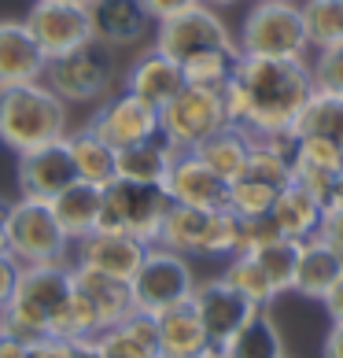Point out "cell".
<instances>
[{"mask_svg":"<svg viewBox=\"0 0 343 358\" xmlns=\"http://www.w3.org/2000/svg\"><path fill=\"white\" fill-rule=\"evenodd\" d=\"M67 4H85V8H89V4H92V0H67Z\"/></svg>","mask_w":343,"mask_h":358,"instance_id":"obj_52","label":"cell"},{"mask_svg":"<svg viewBox=\"0 0 343 358\" xmlns=\"http://www.w3.org/2000/svg\"><path fill=\"white\" fill-rule=\"evenodd\" d=\"M273 222L281 236L288 241H310V236L321 233V222H325V207H321V196L310 192L307 185L299 181H288L273 200Z\"/></svg>","mask_w":343,"mask_h":358,"instance_id":"obj_21","label":"cell"},{"mask_svg":"<svg viewBox=\"0 0 343 358\" xmlns=\"http://www.w3.org/2000/svg\"><path fill=\"white\" fill-rule=\"evenodd\" d=\"M74 181H78V174H74V163H71L67 137L19 155V189H22V196L52 200V196L63 192Z\"/></svg>","mask_w":343,"mask_h":358,"instance_id":"obj_19","label":"cell"},{"mask_svg":"<svg viewBox=\"0 0 343 358\" xmlns=\"http://www.w3.org/2000/svg\"><path fill=\"white\" fill-rule=\"evenodd\" d=\"M321 358H343V322H333L321 343Z\"/></svg>","mask_w":343,"mask_h":358,"instance_id":"obj_45","label":"cell"},{"mask_svg":"<svg viewBox=\"0 0 343 358\" xmlns=\"http://www.w3.org/2000/svg\"><path fill=\"white\" fill-rule=\"evenodd\" d=\"M343 174V152L318 137H295L292 148V181L307 185L310 192L325 196L333 181Z\"/></svg>","mask_w":343,"mask_h":358,"instance_id":"obj_26","label":"cell"},{"mask_svg":"<svg viewBox=\"0 0 343 358\" xmlns=\"http://www.w3.org/2000/svg\"><path fill=\"white\" fill-rule=\"evenodd\" d=\"M170 203L174 200H170V192L163 189V185L115 178L100 189V225L96 229L129 233L144 244H155Z\"/></svg>","mask_w":343,"mask_h":358,"instance_id":"obj_7","label":"cell"},{"mask_svg":"<svg viewBox=\"0 0 343 358\" xmlns=\"http://www.w3.org/2000/svg\"><path fill=\"white\" fill-rule=\"evenodd\" d=\"M71 296V262H45V266H22V277L11 299L4 303V333L19 340L48 336L52 314Z\"/></svg>","mask_w":343,"mask_h":358,"instance_id":"obj_3","label":"cell"},{"mask_svg":"<svg viewBox=\"0 0 343 358\" xmlns=\"http://www.w3.org/2000/svg\"><path fill=\"white\" fill-rule=\"evenodd\" d=\"M129 292H133V310L152 317L177 307V303H189L196 292L192 259H184L163 244H148L137 273L129 277Z\"/></svg>","mask_w":343,"mask_h":358,"instance_id":"obj_9","label":"cell"},{"mask_svg":"<svg viewBox=\"0 0 343 358\" xmlns=\"http://www.w3.org/2000/svg\"><path fill=\"white\" fill-rule=\"evenodd\" d=\"M299 244H302V241H288V236H277V241H270L266 248L247 251V255H255V262H258L262 270H266L270 285L277 288V296L292 292V281H295V262H299Z\"/></svg>","mask_w":343,"mask_h":358,"instance_id":"obj_36","label":"cell"},{"mask_svg":"<svg viewBox=\"0 0 343 358\" xmlns=\"http://www.w3.org/2000/svg\"><path fill=\"white\" fill-rule=\"evenodd\" d=\"M74 358H96V348H92V340L89 343H78V355Z\"/></svg>","mask_w":343,"mask_h":358,"instance_id":"obj_48","label":"cell"},{"mask_svg":"<svg viewBox=\"0 0 343 358\" xmlns=\"http://www.w3.org/2000/svg\"><path fill=\"white\" fill-rule=\"evenodd\" d=\"M30 26L34 41L41 45L48 59L67 56L92 41V22L85 4H67V0H34L30 15L22 19Z\"/></svg>","mask_w":343,"mask_h":358,"instance_id":"obj_13","label":"cell"},{"mask_svg":"<svg viewBox=\"0 0 343 358\" xmlns=\"http://www.w3.org/2000/svg\"><path fill=\"white\" fill-rule=\"evenodd\" d=\"M96 358H159V333H155V317L133 310L118 325L103 329L92 340Z\"/></svg>","mask_w":343,"mask_h":358,"instance_id":"obj_25","label":"cell"},{"mask_svg":"<svg viewBox=\"0 0 343 358\" xmlns=\"http://www.w3.org/2000/svg\"><path fill=\"white\" fill-rule=\"evenodd\" d=\"M41 82L56 92L67 108L71 103H100V100L111 96L115 82H118L115 52L96 45V41H89L82 48L67 52V56L48 59Z\"/></svg>","mask_w":343,"mask_h":358,"instance_id":"obj_8","label":"cell"},{"mask_svg":"<svg viewBox=\"0 0 343 358\" xmlns=\"http://www.w3.org/2000/svg\"><path fill=\"white\" fill-rule=\"evenodd\" d=\"M226 281L240 292V296L247 299V303H255L258 310H270L273 307V299H281L277 296V288L270 285V277H266V270L255 262V255H247V251H236V255H229V262H226Z\"/></svg>","mask_w":343,"mask_h":358,"instance_id":"obj_33","label":"cell"},{"mask_svg":"<svg viewBox=\"0 0 343 358\" xmlns=\"http://www.w3.org/2000/svg\"><path fill=\"white\" fill-rule=\"evenodd\" d=\"M236 241H240V218L229 207L203 210L170 203L155 244L177 251L184 259H229L236 255Z\"/></svg>","mask_w":343,"mask_h":358,"instance_id":"obj_5","label":"cell"},{"mask_svg":"<svg viewBox=\"0 0 343 358\" xmlns=\"http://www.w3.org/2000/svg\"><path fill=\"white\" fill-rule=\"evenodd\" d=\"M71 115L45 82L0 85V144L11 152H34L52 141H63Z\"/></svg>","mask_w":343,"mask_h":358,"instance_id":"obj_2","label":"cell"},{"mask_svg":"<svg viewBox=\"0 0 343 358\" xmlns=\"http://www.w3.org/2000/svg\"><path fill=\"white\" fill-rule=\"evenodd\" d=\"M4 210H8V203H0V251H4Z\"/></svg>","mask_w":343,"mask_h":358,"instance_id":"obj_49","label":"cell"},{"mask_svg":"<svg viewBox=\"0 0 343 358\" xmlns=\"http://www.w3.org/2000/svg\"><path fill=\"white\" fill-rule=\"evenodd\" d=\"M321 241H328L340 255H343V210H333V215H325V222H321Z\"/></svg>","mask_w":343,"mask_h":358,"instance_id":"obj_43","label":"cell"},{"mask_svg":"<svg viewBox=\"0 0 343 358\" xmlns=\"http://www.w3.org/2000/svg\"><path fill=\"white\" fill-rule=\"evenodd\" d=\"M89 129L108 141L115 152H122V148L140 144V141L159 137V111L122 89V92H111L108 100L96 103V111L89 118Z\"/></svg>","mask_w":343,"mask_h":358,"instance_id":"obj_12","label":"cell"},{"mask_svg":"<svg viewBox=\"0 0 343 358\" xmlns=\"http://www.w3.org/2000/svg\"><path fill=\"white\" fill-rule=\"evenodd\" d=\"M155 333H159V358H196L207 348H214L192 299L155 314Z\"/></svg>","mask_w":343,"mask_h":358,"instance_id":"obj_23","label":"cell"},{"mask_svg":"<svg viewBox=\"0 0 343 358\" xmlns=\"http://www.w3.org/2000/svg\"><path fill=\"white\" fill-rule=\"evenodd\" d=\"M251 144H255V137L247 134L244 126L226 122V126L218 129V134H210V137L200 144V148H196V155H200L218 178L233 181V178L244 174L247 159H251Z\"/></svg>","mask_w":343,"mask_h":358,"instance_id":"obj_29","label":"cell"},{"mask_svg":"<svg viewBox=\"0 0 343 358\" xmlns=\"http://www.w3.org/2000/svg\"><path fill=\"white\" fill-rule=\"evenodd\" d=\"M236 52L258 59H302L310 56L299 0H255L240 22Z\"/></svg>","mask_w":343,"mask_h":358,"instance_id":"obj_4","label":"cell"},{"mask_svg":"<svg viewBox=\"0 0 343 358\" xmlns=\"http://www.w3.org/2000/svg\"><path fill=\"white\" fill-rule=\"evenodd\" d=\"M4 251L15 255L22 266H45V262H71V241L59 229L48 200L19 196L4 210Z\"/></svg>","mask_w":343,"mask_h":358,"instance_id":"obj_6","label":"cell"},{"mask_svg":"<svg viewBox=\"0 0 343 358\" xmlns=\"http://www.w3.org/2000/svg\"><path fill=\"white\" fill-rule=\"evenodd\" d=\"M281 229H277L273 215H255V218H240V241H236V251H258L270 241H277Z\"/></svg>","mask_w":343,"mask_h":358,"instance_id":"obj_39","label":"cell"},{"mask_svg":"<svg viewBox=\"0 0 343 358\" xmlns=\"http://www.w3.org/2000/svg\"><path fill=\"white\" fill-rule=\"evenodd\" d=\"M122 89L133 92L137 100L152 103V108L159 111L163 103H170L184 89V71H181L177 59H170L166 52H159L152 45V48H144L140 56L126 67Z\"/></svg>","mask_w":343,"mask_h":358,"instance_id":"obj_18","label":"cell"},{"mask_svg":"<svg viewBox=\"0 0 343 358\" xmlns=\"http://www.w3.org/2000/svg\"><path fill=\"white\" fill-rule=\"evenodd\" d=\"M74 355H78V343H67L59 336L30 340V358H74Z\"/></svg>","mask_w":343,"mask_h":358,"instance_id":"obj_40","label":"cell"},{"mask_svg":"<svg viewBox=\"0 0 343 358\" xmlns=\"http://www.w3.org/2000/svg\"><path fill=\"white\" fill-rule=\"evenodd\" d=\"M295 137H318L343 152V100L314 89V96L307 100V108L295 122Z\"/></svg>","mask_w":343,"mask_h":358,"instance_id":"obj_32","label":"cell"},{"mask_svg":"<svg viewBox=\"0 0 343 358\" xmlns=\"http://www.w3.org/2000/svg\"><path fill=\"white\" fill-rule=\"evenodd\" d=\"M302 26H307L310 48L343 45V0H302Z\"/></svg>","mask_w":343,"mask_h":358,"instance_id":"obj_35","label":"cell"},{"mask_svg":"<svg viewBox=\"0 0 343 358\" xmlns=\"http://www.w3.org/2000/svg\"><path fill=\"white\" fill-rule=\"evenodd\" d=\"M144 4V11L159 22V19H170V15H177V11H184V8H192V4H200V0H140Z\"/></svg>","mask_w":343,"mask_h":358,"instance_id":"obj_42","label":"cell"},{"mask_svg":"<svg viewBox=\"0 0 343 358\" xmlns=\"http://www.w3.org/2000/svg\"><path fill=\"white\" fill-rule=\"evenodd\" d=\"M67 148H71V163H74L78 181H89V185H96V189H103L108 181L118 178V152L103 137L92 134L89 126L71 129Z\"/></svg>","mask_w":343,"mask_h":358,"instance_id":"obj_28","label":"cell"},{"mask_svg":"<svg viewBox=\"0 0 343 358\" xmlns=\"http://www.w3.org/2000/svg\"><path fill=\"white\" fill-rule=\"evenodd\" d=\"M48 56L22 19H0V85L41 82Z\"/></svg>","mask_w":343,"mask_h":358,"instance_id":"obj_20","label":"cell"},{"mask_svg":"<svg viewBox=\"0 0 343 358\" xmlns=\"http://www.w3.org/2000/svg\"><path fill=\"white\" fill-rule=\"evenodd\" d=\"M52 215H56L59 229L67 233V241H82V236H89L92 229L100 225V189L89 181H74L67 185L63 192H56L48 200Z\"/></svg>","mask_w":343,"mask_h":358,"instance_id":"obj_27","label":"cell"},{"mask_svg":"<svg viewBox=\"0 0 343 358\" xmlns=\"http://www.w3.org/2000/svg\"><path fill=\"white\" fill-rule=\"evenodd\" d=\"M155 48L177 63H189L192 56H203V52L236 48V37L226 26V19L218 15V8L192 4L177 15L155 22Z\"/></svg>","mask_w":343,"mask_h":358,"instance_id":"obj_11","label":"cell"},{"mask_svg":"<svg viewBox=\"0 0 343 358\" xmlns=\"http://www.w3.org/2000/svg\"><path fill=\"white\" fill-rule=\"evenodd\" d=\"M192 307H196V314H200V322H203V329H207V336H210L214 348H221V343H226L244 322H251V317L258 314L255 303H247L226 277L196 281Z\"/></svg>","mask_w":343,"mask_h":358,"instance_id":"obj_15","label":"cell"},{"mask_svg":"<svg viewBox=\"0 0 343 358\" xmlns=\"http://www.w3.org/2000/svg\"><path fill=\"white\" fill-rule=\"evenodd\" d=\"M200 4H207V8H226V4H236V0H200Z\"/></svg>","mask_w":343,"mask_h":358,"instance_id":"obj_50","label":"cell"},{"mask_svg":"<svg viewBox=\"0 0 343 358\" xmlns=\"http://www.w3.org/2000/svg\"><path fill=\"white\" fill-rule=\"evenodd\" d=\"M277 185H266V181H255V178H233L229 181V200L226 207L233 210L236 218H255V215H270L273 210V200H277Z\"/></svg>","mask_w":343,"mask_h":358,"instance_id":"obj_37","label":"cell"},{"mask_svg":"<svg viewBox=\"0 0 343 358\" xmlns=\"http://www.w3.org/2000/svg\"><path fill=\"white\" fill-rule=\"evenodd\" d=\"M163 189L170 192L174 203L203 207V210H218L229 200V181L218 178L196 152H177L174 155V166H170Z\"/></svg>","mask_w":343,"mask_h":358,"instance_id":"obj_17","label":"cell"},{"mask_svg":"<svg viewBox=\"0 0 343 358\" xmlns=\"http://www.w3.org/2000/svg\"><path fill=\"white\" fill-rule=\"evenodd\" d=\"M144 251H148V244L129 236V233L92 229L89 236L71 244V266H85V270L118 277V281H129L140 266Z\"/></svg>","mask_w":343,"mask_h":358,"instance_id":"obj_14","label":"cell"},{"mask_svg":"<svg viewBox=\"0 0 343 358\" xmlns=\"http://www.w3.org/2000/svg\"><path fill=\"white\" fill-rule=\"evenodd\" d=\"M226 122L229 118H226L221 92H207V89H192V85H184L174 100L159 108V137L174 152H196Z\"/></svg>","mask_w":343,"mask_h":358,"instance_id":"obj_10","label":"cell"},{"mask_svg":"<svg viewBox=\"0 0 343 358\" xmlns=\"http://www.w3.org/2000/svg\"><path fill=\"white\" fill-rule=\"evenodd\" d=\"M310 74H314V89L318 92L343 100V45L318 48V56L310 63Z\"/></svg>","mask_w":343,"mask_h":358,"instance_id":"obj_38","label":"cell"},{"mask_svg":"<svg viewBox=\"0 0 343 358\" xmlns=\"http://www.w3.org/2000/svg\"><path fill=\"white\" fill-rule=\"evenodd\" d=\"M314 96V74L302 59H258L240 56L229 85L221 89L226 118L251 137L295 134V122Z\"/></svg>","mask_w":343,"mask_h":358,"instance_id":"obj_1","label":"cell"},{"mask_svg":"<svg viewBox=\"0 0 343 358\" xmlns=\"http://www.w3.org/2000/svg\"><path fill=\"white\" fill-rule=\"evenodd\" d=\"M343 273V255L321 241V236H310V241L299 244V262H295V281H292V292L302 299H325L328 288L340 281Z\"/></svg>","mask_w":343,"mask_h":358,"instance_id":"obj_22","label":"cell"},{"mask_svg":"<svg viewBox=\"0 0 343 358\" xmlns=\"http://www.w3.org/2000/svg\"><path fill=\"white\" fill-rule=\"evenodd\" d=\"M19 277H22V262H19L15 255H8V251H0V307L11 299V292H15Z\"/></svg>","mask_w":343,"mask_h":358,"instance_id":"obj_41","label":"cell"},{"mask_svg":"<svg viewBox=\"0 0 343 358\" xmlns=\"http://www.w3.org/2000/svg\"><path fill=\"white\" fill-rule=\"evenodd\" d=\"M0 358H30V343L19 340V336H11V333H4V336H0Z\"/></svg>","mask_w":343,"mask_h":358,"instance_id":"obj_46","label":"cell"},{"mask_svg":"<svg viewBox=\"0 0 343 358\" xmlns=\"http://www.w3.org/2000/svg\"><path fill=\"white\" fill-rule=\"evenodd\" d=\"M89 22H92V41L111 52H122L137 48L152 34L155 19L144 11L140 0H92Z\"/></svg>","mask_w":343,"mask_h":358,"instance_id":"obj_16","label":"cell"},{"mask_svg":"<svg viewBox=\"0 0 343 358\" xmlns=\"http://www.w3.org/2000/svg\"><path fill=\"white\" fill-rule=\"evenodd\" d=\"M321 207H325V215H333V210H343V174L333 181V189L321 196Z\"/></svg>","mask_w":343,"mask_h":358,"instance_id":"obj_47","label":"cell"},{"mask_svg":"<svg viewBox=\"0 0 343 358\" xmlns=\"http://www.w3.org/2000/svg\"><path fill=\"white\" fill-rule=\"evenodd\" d=\"M321 307L328 314V322H343V273H340V281L328 288V296L321 299Z\"/></svg>","mask_w":343,"mask_h":358,"instance_id":"obj_44","label":"cell"},{"mask_svg":"<svg viewBox=\"0 0 343 358\" xmlns=\"http://www.w3.org/2000/svg\"><path fill=\"white\" fill-rule=\"evenodd\" d=\"M196 358H226V355H221V351H218V348H207V351H203V355H196Z\"/></svg>","mask_w":343,"mask_h":358,"instance_id":"obj_51","label":"cell"},{"mask_svg":"<svg viewBox=\"0 0 343 358\" xmlns=\"http://www.w3.org/2000/svg\"><path fill=\"white\" fill-rule=\"evenodd\" d=\"M226 358H288L284 355V336L270 310H258L251 322H244L236 333L218 348Z\"/></svg>","mask_w":343,"mask_h":358,"instance_id":"obj_30","label":"cell"},{"mask_svg":"<svg viewBox=\"0 0 343 358\" xmlns=\"http://www.w3.org/2000/svg\"><path fill=\"white\" fill-rule=\"evenodd\" d=\"M236 59H240V52H236V48H218V52H203V56H192L189 63H181L184 85L207 89V92H221V89L229 85L233 71H236Z\"/></svg>","mask_w":343,"mask_h":358,"instance_id":"obj_34","label":"cell"},{"mask_svg":"<svg viewBox=\"0 0 343 358\" xmlns=\"http://www.w3.org/2000/svg\"><path fill=\"white\" fill-rule=\"evenodd\" d=\"M71 281L89 299V307L96 310L100 329H111V325L122 322V317L133 314V292H129V281H118V277L85 270V266H71Z\"/></svg>","mask_w":343,"mask_h":358,"instance_id":"obj_24","label":"cell"},{"mask_svg":"<svg viewBox=\"0 0 343 358\" xmlns=\"http://www.w3.org/2000/svg\"><path fill=\"white\" fill-rule=\"evenodd\" d=\"M174 148L163 141V137H152V141H140L133 148H122L118 152V178L126 181H144V185H163L170 166H174Z\"/></svg>","mask_w":343,"mask_h":358,"instance_id":"obj_31","label":"cell"}]
</instances>
